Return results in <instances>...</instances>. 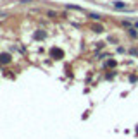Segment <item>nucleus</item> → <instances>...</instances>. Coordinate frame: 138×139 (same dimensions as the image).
Here are the masks:
<instances>
[{
	"label": "nucleus",
	"instance_id": "f257e3e1",
	"mask_svg": "<svg viewBox=\"0 0 138 139\" xmlns=\"http://www.w3.org/2000/svg\"><path fill=\"white\" fill-rule=\"evenodd\" d=\"M10 62V55L9 53H0V64H9Z\"/></svg>",
	"mask_w": 138,
	"mask_h": 139
},
{
	"label": "nucleus",
	"instance_id": "39448f33",
	"mask_svg": "<svg viewBox=\"0 0 138 139\" xmlns=\"http://www.w3.org/2000/svg\"><path fill=\"white\" fill-rule=\"evenodd\" d=\"M67 7H69V9H74V10H83L81 7H76V5H67Z\"/></svg>",
	"mask_w": 138,
	"mask_h": 139
},
{
	"label": "nucleus",
	"instance_id": "0eeeda50",
	"mask_svg": "<svg viewBox=\"0 0 138 139\" xmlns=\"http://www.w3.org/2000/svg\"><path fill=\"white\" fill-rule=\"evenodd\" d=\"M130 34L135 38V36H136V31H135V29H130Z\"/></svg>",
	"mask_w": 138,
	"mask_h": 139
},
{
	"label": "nucleus",
	"instance_id": "7ed1b4c3",
	"mask_svg": "<svg viewBox=\"0 0 138 139\" xmlns=\"http://www.w3.org/2000/svg\"><path fill=\"white\" fill-rule=\"evenodd\" d=\"M114 7L116 9H124L126 5H124V2H114Z\"/></svg>",
	"mask_w": 138,
	"mask_h": 139
},
{
	"label": "nucleus",
	"instance_id": "20e7f679",
	"mask_svg": "<svg viewBox=\"0 0 138 139\" xmlns=\"http://www.w3.org/2000/svg\"><path fill=\"white\" fill-rule=\"evenodd\" d=\"M45 36V33H35V38H36V40H40V38H43Z\"/></svg>",
	"mask_w": 138,
	"mask_h": 139
},
{
	"label": "nucleus",
	"instance_id": "f03ea898",
	"mask_svg": "<svg viewBox=\"0 0 138 139\" xmlns=\"http://www.w3.org/2000/svg\"><path fill=\"white\" fill-rule=\"evenodd\" d=\"M52 57L62 58V57H64V52H62V50H59V48H54V50H52Z\"/></svg>",
	"mask_w": 138,
	"mask_h": 139
},
{
	"label": "nucleus",
	"instance_id": "423d86ee",
	"mask_svg": "<svg viewBox=\"0 0 138 139\" xmlns=\"http://www.w3.org/2000/svg\"><path fill=\"white\" fill-rule=\"evenodd\" d=\"M90 17H92V19H100V16H98V14H90Z\"/></svg>",
	"mask_w": 138,
	"mask_h": 139
}]
</instances>
